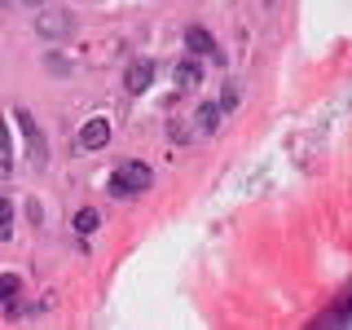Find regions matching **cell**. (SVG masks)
Returning <instances> with one entry per match:
<instances>
[{
  "label": "cell",
  "mask_w": 352,
  "mask_h": 330,
  "mask_svg": "<svg viewBox=\"0 0 352 330\" xmlns=\"http://www.w3.org/2000/svg\"><path fill=\"white\" fill-rule=\"evenodd\" d=\"M150 185H154V172L137 159H124L115 168V176H110V194L115 198H137V194H146Z\"/></svg>",
  "instance_id": "obj_1"
},
{
  "label": "cell",
  "mask_w": 352,
  "mask_h": 330,
  "mask_svg": "<svg viewBox=\"0 0 352 330\" xmlns=\"http://www.w3.org/2000/svg\"><path fill=\"white\" fill-rule=\"evenodd\" d=\"M150 80H154V66L150 62H132L128 75H124V88H128V93H146Z\"/></svg>",
  "instance_id": "obj_6"
},
{
  "label": "cell",
  "mask_w": 352,
  "mask_h": 330,
  "mask_svg": "<svg viewBox=\"0 0 352 330\" xmlns=\"http://www.w3.org/2000/svg\"><path fill=\"white\" fill-rule=\"evenodd\" d=\"M106 141H110V119L97 115V119H88V124L80 128V146L84 150H102Z\"/></svg>",
  "instance_id": "obj_3"
},
{
  "label": "cell",
  "mask_w": 352,
  "mask_h": 330,
  "mask_svg": "<svg viewBox=\"0 0 352 330\" xmlns=\"http://www.w3.org/2000/svg\"><path fill=\"white\" fill-rule=\"evenodd\" d=\"M14 168V146H9V128L0 124V176Z\"/></svg>",
  "instance_id": "obj_9"
},
{
  "label": "cell",
  "mask_w": 352,
  "mask_h": 330,
  "mask_svg": "<svg viewBox=\"0 0 352 330\" xmlns=\"http://www.w3.org/2000/svg\"><path fill=\"white\" fill-rule=\"evenodd\" d=\"M0 238H14V207H9V198H0Z\"/></svg>",
  "instance_id": "obj_10"
},
{
  "label": "cell",
  "mask_w": 352,
  "mask_h": 330,
  "mask_svg": "<svg viewBox=\"0 0 352 330\" xmlns=\"http://www.w3.org/2000/svg\"><path fill=\"white\" fill-rule=\"evenodd\" d=\"M93 229H97V212H88V207H84V212L75 216V234H93Z\"/></svg>",
  "instance_id": "obj_11"
},
{
  "label": "cell",
  "mask_w": 352,
  "mask_h": 330,
  "mask_svg": "<svg viewBox=\"0 0 352 330\" xmlns=\"http://www.w3.org/2000/svg\"><path fill=\"white\" fill-rule=\"evenodd\" d=\"M348 313H352V295H348V300H339V308H330V313L317 317V326H335V322H344Z\"/></svg>",
  "instance_id": "obj_8"
},
{
  "label": "cell",
  "mask_w": 352,
  "mask_h": 330,
  "mask_svg": "<svg viewBox=\"0 0 352 330\" xmlns=\"http://www.w3.org/2000/svg\"><path fill=\"white\" fill-rule=\"evenodd\" d=\"M220 115H225V110H220L216 102H203V106H198V115H194L198 132H216L220 128Z\"/></svg>",
  "instance_id": "obj_7"
},
{
  "label": "cell",
  "mask_w": 352,
  "mask_h": 330,
  "mask_svg": "<svg viewBox=\"0 0 352 330\" xmlns=\"http://www.w3.org/2000/svg\"><path fill=\"white\" fill-rule=\"evenodd\" d=\"M198 80H203V62H198V58H185L181 66H176V75H172L176 93H194Z\"/></svg>",
  "instance_id": "obj_4"
},
{
  "label": "cell",
  "mask_w": 352,
  "mask_h": 330,
  "mask_svg": "<svg viewBox=\"0 0 352 330\" xmlns=\"http://www.w3.org/2000/svg\"><path fill=\"white\" fill-rule=\"evenodd\" d=\"M18 124H22V132H27V146H31V159H36V168H44V163H49V146H44L36 119H31L27 110H18Z\"/></svg>",
  "instance_id": "obj_2"
},
{
  "label": "cell",
  "mask_w": 352,
  "mask_h": 330,
  "mask_svg": "<svg viewBox=\"0 0 352 330\" xmlns=\"http://www.w3.org/2000/svg\"><path fill=\"white\" fill-rule=\"evenodd\" d=\"M14 295H18V278H14V273H0V304L14 300Z\"/></svg>",
  "instance_id": "obj_12"
},
{
  "label": "cell",
  "mask_w": 352,
  "mask_h": 330,
  "mask_svg": "<svg viewBox=\"0 0 352 330\" xmlns=\"http://www.w3.org/2000/svg\"><path fill=\"white\" fill-rule=\"evenodd\" d=\"M185 49H190L194 58H207V53H216L212 31H207V27H190V31H185Z\"/></svg>",
  "instance_id": "obj_5"
},
{
  "label": "cell",
  "mask_w": 352,
  "mask_h": 330,
  "mask_svg": "<svg viewBox=\"0 0 352 330\" xmlns=\"http://www.w3.org/2000/svg\"><path fill=\"white\" fill-rule=\"evenodd\" d=\"M27 5H44V0H27Z\"/></svg>",
  "instance_id": "obj_14"
},
{
  "label": "cell",
  "mask_w": 352,
  "mask_h": 330,
  "mask_svg": "<svg viewBox=\"0 0 352 330\" xmlns=\"http://www.w3.org/2000/svg\"><path fill=\"white\" fill-rule=\"evenodd\" d=\"M234 106H238V88L229 84V88H225V97H220V110H234Z\"/></svg>",
  "instance_id": "obj_13"
}]
</instances>
